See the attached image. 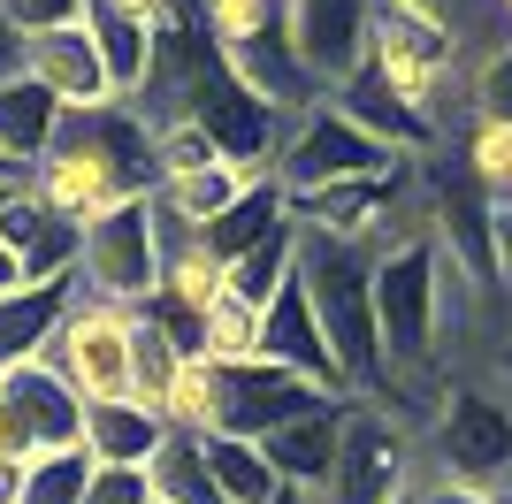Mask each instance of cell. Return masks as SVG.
<instances>
[{
    "label": "cell",
    "mask_w": 512,
    "mask_h": 504,
    "mask_svg": "<svg viewBox=\"0 0 512 504\" xmlns=\"http://www.w3.org/2000/svg\"><path fill=\"white\" fill-rule=\"evenodd\" d=\"M375 252L352 237L299 230V283L314 298V321L329 336V359L344 375V398H383V329H375Z\"/></svg>",
    "instance_id": "cell-1"
},
{
    "label": "cell",
    "mask_w": 512,
    "mask_h": 504,
    "mask_svg": "<svg viewBox=\"0 0 512 504\" xmlns=\"http://www.w3.org/2000/svg\"><path fill=\"white\" fill-rule=\"evenodd\" d=\"M451 69H459V31H451L444 0H375V39H367L360 77H375L398 107L436 123Z\"/></svg>",
    "instance_id": "cell-2"
},
{
    "label": "cell",
    "mask_w": 512,
    "mask_h": 504,
    "mask_svg": "<svg viewBox=\"0 0 512 504\" xmlns=\"http://www.w3.org/2000/svg\"><path fill=\"white\" fill-rule=\"evenodd\" d=\"M421 466L467 489H505L512 482V390L451 375L436 420L421 428Z\"/></svg>",
    "instance_id": "cell-3"
},
{
    "label": "cell",
    "mask_w": 512,
    "mask_h": 504,
    "mask_svg": "<svg viewBox=\"0 0 512 504\" xmlns=\"http://www.w3.org/2000/svg\"><path fill=\"white\" fill-rule=\"evenodd\" d=\"M421 428L398 420L390 405H367L352 398L344 413V451L321 482V504H413L421 489Z\"/></svg>",
    "instance_id": "cell-4"
},
{
    "label": "cell",
    "mask_w": 512,
    "mask_h": 504,
    "mask_svg": "<svg viewBox=\"0 0 512 504\" xmlns=\"http://www.w3.org/2000/svg\"><path fill=\"white\" fill-rule=\"evenodd\" d=\"M390 168H406V161L390 146H375L337 100H321L283 130L276 184H283V199H321V191H344V184H383Z\"/></svg>",
    "instance_id": "cell-5"
},
{
    "label": "cell",
    "mask_w": 512,
    "mask_h": 504,
    "mask_svg": "<svg viewBox=\"0 0 512 504\" xmlns=\"http://www.w3.org/2000/svg\"><path fill=\"white\" fill-rule=\"evenodd\" d=\"M161 260H169L161 214H153V199H130V207L100 214L85 230V268H77V283H85L92 298H107V306L146 314L153 298H161Z\"/></svg>",
    "instance_id": "cell-6"
},
{
    "label": "cell",
    "mask_w": 512,
    "mask_h": 504,
    "mask_svg": "<svg viewBox=\"0 0 512 504\" xmlns=\"http://www.w3.org/2000/svg\"><path fill=\"white\" fill-rule=\"evenodd\" d=\"M130 352H138V314H130V306H107V298H92L85 283H77L62 329L46 344V359L77 382L85 405H107V398H130Z\"/></svg>",
    "instance_id": "cell-7"
},
{
    "label": "cell",
    "mask_w": 512,
    "mask_h": 504,
    "mask_svg": "<svg viewBox=\"0 0 512 504\" xmlns=\"http://www.w3.org/2000/svg\"><path fill=\"white\" fill-rule=\"evenodd\" d=\"M337 405V390L291 375V367H268V359H245V367H214V436H245V443H268L276 428Z\"/></svg>",
    "instance_id": "cell-8"
},
{
    "label": "cell",
    "mask_w": 512,
    "mask_h": 504,
    "mask_svg": "<svg viewBox=\"0 0 512 504\" xmlns=\"http://www.w3.org/2000/svg\"><path fill=\"white\" fill-rule=\"evenodd\" d=\"M283 23H291V46H299L306 77H314L321 92H344V84L367 69L375 0H283Z\"/></svg>",
    "instance_id": "cell-9"
},
{
    "label": "cell",
    "mask_w": 512,
    "mask_h": 504,
    "mask_svg": "<svg viewBox=\"0 0 512 504\" xmlns=\"http://www.w3.org/2000/svg\"><path fill=\"white\" fill-rule=\"evenodd\" d=\"M31 191H39L62 222H77V230H92L100 214H115V207H130V199H138V191H130L123 176L100 161V153L69 146V138H54V153L31 168Z\"/></svg>",
    "instance_id": "cell-10"
},
{
    "label": "cell",
    "mask_w": 512,
    "mask_h": 504,
    "mask_svg": "<svg viewBox=\"0 0 512 504\" xmlns=\"http://www.w3.org/2000/svg\"><path fill=\"white\" fill-rule=\"evenodd\" d=\"M260 359H268V367H291V375H306V382H321V390L344 398V375H337V359H329V336H321L314 298H306L299 275L260 306Z\"/></svg>",
    "instance_id": "cell-11"
},
{
    "label": "cell",
    "mask_w": 512,
    "mask_h": 504,
    "mask_svg": "<svg viewBox=\"0 0 512 504\" xmlns=\"http://www.w3.org/2000/svg\"><path fill=\"white\" fill-rule=\"evenodd\" d=\"M0 237H8V252L23 260V275H31V283H69V275L85 268V230H77V222H62V214L46 207L31 184L0 207Z\"/></svg>",
    "instance_id": "cell-12"
},
{
    "label": "cell",
    "mask_w": 512,
    "mask_h": 504,
    "mask_svg": "<svg viewBox=\"0 0 512 504\" xmlns=\"http://www.w3.org/2000/svg\"><path fill=\"white\" fill-rule=\"evenodd\" d=\"M0 390L23 405L31 420V436L39 451H85V398H77V382L54 367V359H16V367H0Z\"/></svg>",
    "instance_id": "cell-13"
},
{
    "label": "cell",
    "mask_w": 512,
    "mask_h": 504,
    "mask_svg": "<svg viewBox=\"0 0 512 504\" xmlns=\"http://www.w3.org/2000/svg\"><path fill=\"white\" fill-rule=\"evenodd\" d=\"M23 77H39L46 92L69 107V115H85V107H107V100H115V84H107V62H100V46H92L85 23H77V31H46V39H23Z\"/></svg>",
    "instance_id": "cell-14"
},
{
    "label": "cell",
    "mask_w": 512,
    "mask_h": 504,
    "mask_svg": "<svg viewBox=\"0 0 512 504\" xmlns=\"http://www.w3.org/2000/svg\"><path fill=\"white\" fill-rule=\"evenodd\" d=\"M253 184H268V176H253V168H237V161H207V168H184V176H161L153 207H161L169 230H214Z\"/></svg>",
    "instance_id": "cell-15"
},
{
    "label": "cell",
    "mask_w": 512,
    "mask_h": 504,
    "mask_svg": "<svg viewBox=\"0 0 512 504\" xmlns=\"http://www.w3.org/2000/svg\"><path fill=\"white\" fill-rule=\"evenodd\" d=\"M344 413H352V398H337V405H321V413L291 420V428H276V436L260 443L268 466H276L291 489H314L321 497V482H329V466H337V451H344Z\"/></svg>",
    "instance_id": "cell-16"
},
{
    "label": "cell",
    "mask_w": 512,
    "mask_h": 504,
    "mask_svg": "<svg viewBox=\"0 0 512 504\" xmlns=\"http://www.w3.org/2000/svg\"><path fill=\"white\" fill-rule=\"evenodd\" d=\"M169 436H176V428L161 413H146L138 398L85 405V451H92V466H153Z\"/></svg>",
    "instance_id": "cell-17"
},
{
    "label": "cell",
    "mask_w": 512,
    "mask_h": 504,
    "mask_svg": "<svg viewBox=\"0 0 512 504\" xmlns=\"http://www.w3.org/2000/svg\"><path fill=\"white\" fill-rule=\"evenodd\" d=\"M62 115H69V107L54 100L39 77H23V69H16V77L0 84V153L23 161V168H39L46 153H54V138H62Z\"/></svg>",
    "instance_id": "cell-18"
},
{
    "label": "cell",
    "mask_w": 512,
    "mask_h": 504,
    "mask_svg": "<svg viewBox=\"0 0 512 504\" xmlns=\"http://www.w3.org/2000/svg\"><path fill=\"white\" fill-rule=\"evenodd\" d=\"M92 46H100V62H107V84H115V100H146V84H153V54H161V31L153 23H130L115 16V8H100L92 0V16H85Z\"/></svg>",
    "instance_id": "cell-19"
},
{
    "label": "cell",
    "mask_w": 512,
    "mask_h": 504,
    "mask_svg": "<svg viewBox=\"0 0 512 504\" xmlns=\"http://www.w3.org/2000/svg\"><path fill=\"white\" fill-rule=\"evenodd\" d=\"M69 298H77V275L69 283H31V291L0 298V367H16V359H39L62 329Z\"/></svg>",
    "instance_id": "cell-20"
},
{
    "label": "cell",
    "mask_w": 512,
    "mask_h": 504,
    "mask_svg": "<svg viewBox=\"0 0 512 504\" xmlns=\"http://www.w3.org/2000/svg\"><path fill=\"white\" fill-rule=\"evenodd\" d=\"M199 459H207V482L222 504H276V489H283L268 451L245 436H199Z\"/></svg>",
    "instance_id": "cell-21"
},
{
    "label": "cell",
    "mask_w": 512,
    "mask_h": 504,
    "mask_svg": "<svg viewBox=\"0 0 512 504\" xmlns=\"http://www.w3.org/2000/svg\"><path fill=\"white\" fill-rule=\"evenodd\" d=\"M283 222H291V199H283V184L268 176V184H253V191H245V199H237L230 214H222V222H214V230H199V237H207V245L222 252V260H245V252H253V245H268V237H276Z\"/></svg>",
    "instance_id": "cell-22"
},
{
    "label": "cell",
    "mask_w": 512,
    "mask_h": 504,
    "mask_svg": "<svg viewBox=\"0 0 512 504\" xmlns=\"http://www.w3.org/2000/svg\"><path fill=\"white\" fill-rule=\"evenodd\" d=\"M199 352L214 359V367H245V359H260V306L253 298L222 291L207 306V321H199Z\"/></svg>",
    "instance_id": "cell-23"
},
{
    "label": "cell",
    "mask_w": 512,
    "mask_h": 504,
    "mask_svg": "<svg viewBox=\"0 0 512 504\" xmlns=\"http://www.w3.org/2000/svg\"><path fill=\"white\" fill-rule=\"evenodd\" d=\"M291 275H299V222H283L268 245H253L245 260H230V291L253 298V306H268V298H276Z\"/></svg>",
    "instance_id": "cell-24"
},
{
    "label": "cell",
    "mask_w": 512,
    "mask_h": 504,
    "mask_svg": "<svg viewBox=\"0 0 512 504\" xmlns=\"http://www.w3.org/2000/svg\"><path fill=\"white\" fill-rule=\"evenodd\" d=\"M146 474H153V497L161 504H222L207 482V459H199V436H169Z\"/></svg>",
    "instance_id": "cell-25"
},
{
    "label": "cell",
    "mask_w": 512,
    "mask_h": 504,
    "mask_svg": "<svg viewBox=\"0 0 512 504\" xmlns=\"http://www.w3.org/2000/svg\"><path fill=\"white\" fill-rule=\"evenodd\" d=\"M467 184L490 207L512 199V123H467Z\"/></svg>",
    "instance_id": "cell-26"
},
{
    "label": "cell",
    "mask_w": 512,
    "mask_h": 504,
    "mask_svg": "<svg viewBox=\"0 0 512 504\" xmlns=\"http://www.w3.org/2000/svg\"><path fill=\"white\" fill-rule=\"evenodd\" d=\"M92 489V451H39L23 466V504H85Z\"/></svg>",
    "instance_id": "cell-27"
},
{
    "label": "cell",
    "mask_w": 512,
    "mask_h": 504,
    "mask_svg": "<svg viewBox=\"0 0 512 504\" xmlns=\"http://www.w3.org/2000/svg\"><path fill=\"white\" fill-rule=\"evenodd\" d=\"M467 123H512V46H490L467 69Z\"/></svg>",
    "instance_id": "cell-28"
},
{
    "label": "cell",
    "mask_w": 512,
    "mask_h": 504,
    "mask_svg": "<svg viewBox=\"0 0 512 504\" xmlns=\"http://www.w3.org/2000/svg\"><path fill=\"white\" fill-rule=\"evenodd\" d=\"M92 16V0H0V23L16 39H46V31H77Z\"/></svg>",
    "instance_id": "cell-29"
},
{
    "label": "cell",
    "mask_w": 512,
    "mask_h": 504,
    "mask_svg": "<svg viewBox=\"0 0 512 504\" xmlns=\"http://www.w3.org/2000/svg\"><path fill=\"white\" fill-rule=\"evenodd\" d=\"M85 504H153V474L146 466H92Z\"/></svg>",
    "instance_id": "cell-30"
},
{
    "label": "cell",
    "mask_w": 512,
    "mask_h": 504,
    "mask_svg": "<svg viewBox=\"0 0 512 504\" xmlns=\"http://www.w3.org/2000/svg\"><path fill=\"white\" fill-rule=\"evenodd\" d=\"M0 459H39V436H31V420L8 390H0Z\"/></svg>",
    "instance_id": "cell-31"
},
{
    "label": "cell",
    "mask_w": 512,
    "mask_h": 504,
    "mask_svg": "<svg viewBox=\"0 0 512 504\" xmlns=\"http://www.w3.org/2000/svg\"><path fill=\"white\" fill-rule=\"evenodd\" d=\"M490 275H497V291L512 298V207H490Z\"/></svg>",
    "instance_id": "cell-32"
},
{
    "label": "cell",
    "mask_w": 512,
    "mask_h": 504,
    "mask_svg": "<svg viewBox=\"0 0 512 504\" xmlns=\"http://www.w3.org/2000/svg\"><path fill=\"white\" fill-rule=\"evenodd\" d=\"M413 504H497L490 489H467V482H444V474H421Z\"/></svg>",
    "instance_id": "cell-33"
},
{
    "label": "cell",
    "mask_w": 512,
    "mask_h": 504,
    "mask_svg": "<svg viewBox=\"0 0 512 504\" xmlns=\"http://www.w3.org/2000/svg\"><path fill=\"white\" fill-rule=\"evenodd\" d=\"M16 291H31V275H23V260L8 252V237H0V298H16Z\"/></svg>",
    "instance_id": "cell-34"
},
{
    "label": "cell",
    "mask_w": 512,
    "mask_h": 504,
    "mask_svg": "<svg viewBox=\"0 0 512 504\" xmlns=\"http://www.w3.org/2000/svg\"><path fill=\"white\" fill-rule=\"evenodd\" d=\"M23 466L31 459H0V504H23Z\"/></svg>",
    "instance_id": "cell-35"
},
{
    "label": "cell",
    "mask_w": 512,
    "mask_h": 504,
    "mask_svg": "<svg viewBox=\"0 0 512 504\" xmlns=\"http://www.w3.org/2000/svg\"><path fill=\"white\" fill-rule=\"evenodd\" d=\"M23 184H31V168H23V161H8V153H0V207H8V199H16Z\"/></svg>",
    "instance_id": "cell-36"
},
{
    "label": "cell",
    "mask_w": 512,
    "mask_h": 504,
    "mask_svg": "<svg viewBox=\"0 0 512 504\" xmlns=\"http://www.w3.org/2000/svg\"><path fill=\"white\" fill-rule=\"evenodd\" d=\"M16 69H23V39H16V31H8V23H0V84L16 77Z\"/></svg>",
    "instance_id": "cell-37"
},
{
    "label": "cell",
    "mask_w": 512,
    "mask_h": 504,
    "mask_svg": "<svg viewBox=\"0 0 512 504\" xmlns=\"http://www.w3.org/2000/svg\"><path fill=\"white\" fill-rule=\"evenodd\" d=\"M490 497H497V504H512V482H505V489H490Z\"/></svg>",
    "instance_id": "cell-38"
},
{
    "label": "cell",
    "mask_w": 512,
    "mask_h": 504,
    "mask_svg": "<svg viewBox=\"0 0 512 504\" xmlns=\"http://www.w3.org/2000/svg\"><path fill=\"white\" fill-rule=\"evenodd\" d=\"M497 16H505V23H512V0H497Z\"/></svg>",
    "instance_id": "cell-39"
},
{
    "label": "cell",
    "mask_w": 512,
    "mask_h": 504,
    "mask_svg": "<svg viewBox=\"0 0 512 504\" xmlns=\"http://www.w3.org/2000/svg\"><path fill=\"white\" fill-rule=\"evenodd\" d=\"M505 207H512V199H505Z\"/></svg>",
    "instance_id": "cell-40"
}]
</instances>
